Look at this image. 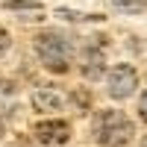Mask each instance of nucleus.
<instances>
[{"label":"nucleus","mask_w":147,"mask_h":147,"mask_svg":"<svg viewBox=\"0 0 147 147\" xmlns=\"http://www.w3.org/2000/svg\"><path fill=\"white\" fill-rule=\"evenodd\" d=\"M56 18L74 21V24H80V21H103V15H85V12H77V9H56Z\"/></svg>","instance_id":"nucleus-9"},{"label":"nucleus","mask_w":147,"mask_h":147,"mask_svg":"<svg viewBox=\"0 0 147 147\" xmlns=\"http://www.w3.org/2000/svg\"><path fill=\"white\" fill-rule=\"evenodd\" d=\"M138 115H141V121L147 124V91L141 94V100H138Z\"/></svg>","instance_id":"nucleus-11"},{"label":"nucleus","mask_w":147,"mask_h":147,"mask_svg":"<svg viewBox=\"0 0 147 147\" xmlns=\"http://www.w3.org/2000/svg\"><path fill=\"white\" fill-rule=\"evenodd\" d=\"M144 147H147V138H144Z\"/></svg>","instance_id":"nucleus-13"},{"label":"nucleus","mask_w":147,"mask_h":147,"mask_svg":"<svg viewBox=\"0 0 147 147\" xmlns=\"http://www.w3.org/2000/svg\"><path fill=\"white\" fill-rule=\"evenodd\" d=\"M3 129H6V121H3V118H0V136H3Z\"/></svg>","instance_id":"nucleus-12"},{"label":"nucleus","mask_w":147,"mask_h":147,"mask_svg":"<svg viewBox=\"0 0 147 147\" xmlns=\"http://www.w3.org/2000/svg\"><path fill=\"white\" fill-rule=\"evenodd\" d=\"M65 106V97L56 85H41V88L32 91V109L41 115H53V112H62Z\"/></svg>","instance_id":"nucleus-5"},{"label":"nucleus","mask_w":147,"mask_h":147,"mask_svg":"<svg viewBox=\"0 0 147 147\" xmlns=\"http://www.w3.org/2000/svg\"><path fill=\"white\" fill-rule=\"evenodd\" d=\"M35 138L47 147H59L71 138V124L62 118H50V121H41V124H35Z\"/></svg>","instance_id":"nucleus-4"},{"label":"nucleus","mask_w":147,"mask_h":147,"mask_svg":"<svg viewBox=\"0 0 147 147\" xmlns=\"http://www.w3.org/2000/svg\"><path fill=\"white\" fill-rule=\"evenodd\" d=\"M3 9H9V12H41L44 6L38 0H6Z\"/></svg>","instance_id":"nucleus-8"},{"label":"nucleus","mask_w":147,"mask_h":147,"mask_svg":"<svg viewBox=\"0 0 147 147\" xmlns=\"http://www.w3.org/2000/svg\"><path fill=\"white\" fill-rule=\"evenodd\" d=\"M91 132H94V141L100 147H124V144L132 141L136 127H132V121L124 112H118V109H103V112L94 115Z\"/></svg>","instance_id":"nucleus-1"},{"label":"nucleus","mask_w":147,"mask_h":147,"mask_svg":"<svg viewBox=\"0 0 147 147\" xmlns=\"http://www.w3.org/2000/svg\"><path fill=\"white\" fill-rule=\"evenodd\" d=\"M112 9L121 15H141V12H147V3L144 0H115Z\"/></svg>","instance_id":"nucleus-7"},{"label":"nucleus","mask_w":147,"mask_h":147,"mask_svg":"<svg viewBox=\"0 0 147 147\" xmlns=\"http://www.w3.org/2000/svg\"><path fill=\"white\" fill-rule=\"evenodd\" d=\"M109 97H115V100H127V97L136 94L138 88V74L132 65H115L112 71H109Z\"/></svg>","instance_id":"nucleus-3"},{"label":"nucleus","mask_w":147,"mask_h":147,"mask_svg":"<svg viewBox=\"0 0 147 147\" xmlns=\"http://www.w3.org/2000/svg\"><path fill=\"white\" fill-rule=\"evenodd\" d=\"M35 53H38L41 65L50 71V74H68L71 68V56H74V47L65 38L62 32L56 30H44L35 35Z\"/></svg>","instance_id":"nucleus-2"},{"label":"nucleus","mask_w":147,"mask_h":147,"mask_svg":"<svg viewBox=\"0 0 147 147\" xmlns=\"http://www.w3.org/2000/svg\"><path fill=\"white\" fill-rule=\"evenodd\" d=\"M103 65H106V56L97 44H88L80 56V74L85 80H100L103 77Z\"/></svg>","instance_id":"nucleus-6"},{"label":"nucleus","mask_w":147,"mask_h":147,"mask_svg":"<svg viewBox=\"0 0 147 147\" xmlns=\"http://www.w3.org/2000/svg\"><path fill=\"white\" fill-rule=\"evenodd\" d=\"M9 47H12V35H9L3 27H0V56H6V53H9Z\"/></svg>","instance_id":"nucleus-10"}]
</instances>
